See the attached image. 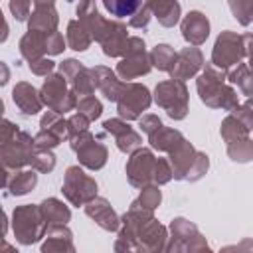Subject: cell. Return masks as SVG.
I'll return each instance as SVG.
<instances>
[{"mask_svg": "<svg viewBox=\"0 0 253 253\" xmlns=\"http://www.w3.org/2000/svg\"><path fill=\"white\" fill-rule=\"evenodd\" d=\"M148 20H150V8H148V6H140V8L130 16V26L140 28V26H146Z\"/></svg>", "mask_w": 253, "mask_h": 253, "instance_id": "obj_30", "label": "cell"}, {"mask_svg": "<svg viewBox=\"0 0 253 253\" xmlns=\"http://www.w3.org/2000/svg\"><path fill=\"white\" fill-rule=\"evenodd\" d=\"M105 128L109 132H115L117 134V144H119V148L123 152H130L140 142V136L132 128H128V125H123L121 121H107L105 123Z\"/></svg>", "mask_w": 253, "mask_h": 253, "instance_id": "obj_15", "label": "cell"}, {"mask_svg": "<svg viewBox=\"0 0 253 253\" xmlns=\"http://www.w3.org/2000/svg\"><path fill=\"white\" fill-rule=\"evenodd\" d=\"M172 231H174V237L176 239H188V235L192 233V231H196V227L194 225H190L186 219H174L172 221ZM192 239H196V241H204L202 239V235H194V237H190V243H180L176 249H198V245L196 243H192Z\"/></svg>", "mask_w": 253, "mask_h": 253, "instance_id": "obj_20", "label": "cell"}, {"mask_svg": "<svg viewBox=\"0 0 253 253\" xmlns=\"http://www.w3.org/2000/svg\"><path fill=\"white\" fill-rule=\"evenodd\" d=\"M202 63V55L196 47H190V49H184L182 53H178V57L174 59L172 67H170V73L172 77L176 79H186L190 75L196 73V69L200 67Z\"/></svg>", "mask_w": 253, "mask_h": 253, "instance_id": "obj_10", "label": "cell"}, {"mask_svg": "<svg viewBox=\"0 0 253 253\" xmlns=\"http://www.w3.org/2000/svg\"><path fill=\"white\" fill-rule=\"evenodd\" d=\"M6 38H8V26H6L4 18H2V12H0V42H4Z\"/></svg>", "mask_w": 253, "mask_h": 253, "instance_id": "obj_37", "label": "cell"}, {"mask_svg": "<svg viewBox=\"0 0 253 253\" xmlns=\"http://www.w3.org/2000/svg\"><path fill=\"white\" fill-rule=\"evenodd\" d=\"M16 132H18V130H16V126H14L12 123H8V121H0V146L6 144L10 138H14Z\"/></svg>", "mask_w": 253, "mask_h": 253, "instance_id": "obj_33", "label": "cell"}, {"mask_svg": "<svg viewBox=\"0 0 253 253\" xmlns=\"http://www.w3.org/2000/svg\"><path fill=\"white\" fill-rule=\"evenodd\" d=\"M2 113H4V103H2V99H0V117H2Z\"/></svg>", "mask_w": 253, "mask_h": 253, "instance_id": "obj_40", "label": "cell"}, {"mask_svg": "<svg viewBox=\"0 0 253 253\" xmlns=\"http://www.w3.org/2000/svg\"><path fill=\"white\" fill-rule=\"evenodd\" d=\"M174 59H176V53H174V49H172L170 45H166V43L156 45L154 51H152V61H154V65H156L158 69H162V71H170Z\"/></svg>", "mask_w": 253, "mask_h": 253, "instance_id": "obj_24", "label": "cell"}, {"mask_svg": "<svg viewBox=\"0 0 253 253\" xmlns=\"http://www.w3.org/2000/svg\"><path fill=\"white\" fill-rule=\"evenodd\" d=\"M45 225L47 223H45L40 208L24 206L14 211V233H16V239L24 245L36 243L43 235Z\"/></svg>", "mask_w": 253, "mask_h": 253, "instance_id": "obj_1", "label": "cell"}, {"mask_svg": "<svg viewBox=\"0 0 253 253\" xmlns=\"http://www.w3.org/2000/svg\"><path fill=\"white\" fill-rule=\"evenodd\" d=\"M140 126H142V130H144V132H148V134H150V132H154L158 126H162V123H160L156 117H144V119L140 121Z\"/></svg>", "mask_w": 253, "mask_h": 253, "instance_id": "obj_35", "label": "cell"}, {"mask_svg": "<svg viewBox=\"0 0 253 253\" xmlns=\"http://www.w3.org/2000/svg\"><path fill=\"white\" fill-rule=\"evenodd\" d=\"M152 168H154V158L148 150H138L132 154L128 166H126V174L132 186H144L150 178H152Z\"/></svg>", "mask_w": 253, "mask_h": 253, "instance_id": "obj_6", "label": "cell"}, {"mask_svg": "<svg viewBox=\"0 0 253 253\" xmlns=\"http://www.w3.org/2000/svg\"><path fill=\"white\" fill-rule=\"evenodd\" d=\"M12 97H14V103H16V105L22 109V113H26V115H34V113H38V111L42 109V101H40V97L36 95V89L30 87L28 83H20V85L14 89Z\"/></svg>", "mask_w": 253, "mask_h": 253, "instance_id": "obj_14", "label": "cell"}, {"mask_svg": "<svg viewBox=\"0 0 253 253\" xmlns=\"http://www.w3.org/2000/svg\"><path fill=\"white\" fill-rule=\"evenodd\" d=\"M30 67H32L34 73L45 75V73H49V71L53 69V61H49V59H34V61L30 63Z\"/></svg>", "mask_w": 253, "mask_h": 253, "instance_id": "obj_34", "label": "cell"}, {"mask_svg": "<svg viewBox=\"0 0 253 253\" xmlns=\"http://www.w3.org/2000/svg\"><path fill=\"white\" fill-rule=\"evenodd\" d=\"M119 101V115L125 119H136L142 109L148 107L150 97L144 85H126L125 91L117 97Z\"/></svg>", "mask_w": 253, "mask_h": 253, "instance_id": "obj_4", "label": "cell"}, {"mask_svg": "<svg viewBox=\"0 0 253 253\" xmlns=\"http://www.w3.org/2000/svg\"><path fill=\"white\" fill-rule=\"evenodd\" d=\"M79 111L87 119H97L101 115V103L95 97H85V99L79 101Z\"/></svg>", "mask_w": 253, "mask_h": 253, "instance_id": "obj_27", "label": "cell"}, {"mask_svg": "<svg viewBox=\"0 0 253 253\" xmlns=\"http://www.w3.org/2000/svg\"><path fill=\"white\" fill-rule=\"evenodd\" d=\"M30 4H32V0H10V10H12L14 18L26 20L28 12H30Z\"/></svg>", "mask_w": 253, "mask_h": 253, "instance_id": "obj_29", "label": "cell"}, {"mask_svg": "<svg viewBox=\"0 0 253 253\" xmlns=\"http://www.w3.org/2000/svg\"><path fill=\"white\" fill-rule=\"evenodd\" d=\"M85 211L89 217H93L103 229L107 231H115L119 227V217L117 213L113 211V208L109 206L107 200L99 198V200H89L87 206H85Z\"/></svg>", "mask_w": 253, "mask_h": 253, "instance_id": "obj_8", "label": "cell"}, {"mask_svg": "<svg viewBox=\"0 0 253 253\" xmlns=\"http://www.w3.org/2000/svg\"><path fill=\"white\" fill-rule=\"evenodd\" d=\"M63 49V38L57 32H49L47 40H45V51L49 53H59Z\"/></svg>", "mask_w": 253, "mask_h": 253, "instance_id": "obj_31", "label": "cell"}, {"mask_svg": "<svg viewBox=\"0 0 253 253\" xmlns=\"http://www.w3.org/2000/svg\"><path fill=\"white\" fill-rule=\"evenodd\" d=\"M6 81H8V67L0 61V85H6Z\"/></svg>", "mask_w": 253, "mask_h": 253, "instance_id": "obj_38", "label": "cell"}, {"mask_svg": "<svg viewBox=\"0 0 253 253\" xmlns=\"http://www.w3.org/2000/svg\"><path fill=\"white\" fill-rule=\"evenodd\" d=\"M67 42L71 45V49L75 51H83L87 49V45L91 43V38L87 34V28L79 22H71L69 24V32H67Z\"/></svg>", "mask_w": 253, "mask_h": 253, "instance_id": "obj_22", "label": "cell"}, {"mask_svg": "<svg viewBox=\"0 0 253 253\" xmlns=\"http://www.w3.org/2000/svg\"><path fill=\"white\" fill-rule=\"evenodd\" d=\"M42 93H43L45 103L51 105V107H53L55 111H59V113H65V111H69V109L75 105L73 101H63V97H69V95H71V93H65L63 77H57V75L49 77V79L45 81Z\"/></svg>", "mask_w": 253, "mask_h": 253, "instance_id": "obj_7", "label": "cell"}, {"mask_svg": "<svg viewBox=\"0 0 253 253\" xmlns=\"http://www.w3.org/2000/svg\"><path fill=\"white\" fill-rule=\"evenodd\" d=\"M36 174L34 172H20L12 182H10V192L14 196H24L36 186Z\"/></svg>", "mask_w": 253, "mask_h": 253, "instance_id": "obj_25", "label": "cell"}, {"mask_svg": "<svg viewBox=\"0 0 253 253\" xmlns=\"http://www.w3.org/2000/svg\"><path fill=\"white\" fill-rule=\"evenodd\" d=\"M34 4H36V8H49V6H53V0H34Z\"/></svg>", "mask_w": 253, "mask_h": 253, "instance_id": "obj_39", "label": "cell"}, {"mask_svg": "<svg viewBox=\"0 0 253 253\" xmlns=\"http://www.w3.org/2000/svg\"><path fill=\"white\" fill-rule=\"evenodd\" d=\"M32 164L40 170V172H49L53 166H55V160H53V154H49V152H45V150H42V152H38L36 156L32 154Z\"/></svg>", "mask_w": 253, "mask_h": 253, "instance_id": "obj_28", "label": "cell"}, {"mask_svg": "<svg viewBox=\"0 0 253 253\" xmlns=\"http://www.w3.org/2000/svg\"><path fill=\"white\" fill-rule=\"evenodd\" d=\"M103 4L115 18H130L142 6V0H103Z\"/></svg>", "mask_w": 253, "mask_h": 253, "instance_id": "obj_19", "label": "cell"}, {"mask_svg": "<svg viewBox=\"0 0 253 253\" xmlns=\"http://www.w3.org/2000/svg\"><path fill=\"white\" fill-rule=\"evenodd\" d=\"M73 251V241H71V231L65 229L63 225H51L47 229V237L42 245V251Z\"/></svg>", "mask_w": 253, "mask_h": 253, "instance_id": "obj_13", "label": "cell"}, {"mask_svg": "<svg viewBox=\"0 0 253 253\" xmlns=\"http://www.w3.org/2000/svg\"><path fill=\"white\" fill-rule=\"evenodd\" d=\"M237 38L229 32H225L223 36H219L215 49H213V63H217L219 67H227L233 61H237Z\"/></svg>", "mask_w": 253, "mask_h": 253, "instance_id": "obj_11", "label": "cell"}, {"mask_svg": "<svg viewBox=\"0 0 253 253\" xmlns=\"http://www.w3.org/2000/svg\"><path fill=\"white\" fill-rule=\"evenodd\" d=\"M91 75H93V83L105 93V97L117 101V97L121 95V83L117 81L115 73H111L105 67H97L91 71Z\"/></svg>", "mask_w": 253, "mask_h": 253, "instance_id": "obj_16", "label": "cell"}, {"mask_svg": "<svg viewBox=\"0 0 253 253\" xmlns=\"http://www.w3.org/2000/svg\"><path fill=\"white\" fill-rule=\"evenodd\" d=\"M20 47H22V53H24L30 61H34V59H38V57H40V53L45 49V42L40 38V34H38V32H30V34L22 40Z\"/></svg>", "mask_w": 253, "mask_h": 253, "instance_id": "obj_23", "label": "cell"}, {"mask_svg": "<svg viewBox=\"0 0 253 253\" xmlns=\"http://www.w3.org/2000/svg\"><path fill=\"white\" fill-rule=\"evenodd\" d=\"M75 150L79 152L81 162H83L85 166H89V168H101V166L105 164L107 150H105V146L95 144V142H93V136H91L87 142H83L81 146H77Z\"/></svg>", "mask_w": 253, "mask_h": 253, "instance_id": "obj_17", "label": "cell"}, {"mask_svg": "<svg viewBox=\"0 0 253 253\" xmlns=\"http://www.w3.org/2000/svg\"><path fill=\"white\" fill-rule=\"evenodd\" d=\"M152 172H154L152 178H154L156 182H160V184H162V182H168L170 176H172V172L168 170L166 160H158V162H154V170H152Z\"/></svg>", "mask_w": 253, "mask_h": 253, "instance_id": "obj_32", "label": "cell"}, {"mask_svg": "<svg viewBox=\"0 0 253 253\" xmlns=\"http://www.w3.org/2000/svg\"><path fill=\"white\" fill-rule=\"evenodd\" d=\"M208 32H210V24L202 12H190L186 16V20L182 24V34L190 43H194V45L202 43L208 38Z\"/></svg>", "mask_w": 253, "mask_h": 253, "instance_id": "obj_9", "label": "cell"}, {"mask_svg": "<svg viewBox=\"0 0 253 253\" xmlns=\"http://www.w3.org/2000/svg\"><path fill=\"white\" fill-rule=\"evenodd\" d=\"M158 204H160V190H156V188H144L142 194H140V198L132 206H138L142 210L144 208L146 210H154Z\"/></svg>", "mask_w": 253, "mask_h": 253, "instance_id": "obj_26", "label": "cell"}, {"mask_svg": "<svg viewBox=\"0 0 253 253\" xmlns=\"http://www.w3.org/2000/svg\"><path fill=\"white\" fill-rule=\"evenodd\" d=\"M32 146H34V142H32V138H30L28 134L16 132L14 138H10L6 144L0 146V148H2L0 158H2V162H4L6 166L18 168V166L26 164V162L32 158Z\"/></svg>", "mask_w": 253, "mask_h": 253, "instance_id": "obj_5", "label": "cell"}, {"mask_svg": "<svg viewBox=\"0 0 253 253\" xmlns=\"http://www.w3.org/2000/svg\"><path fill=\"white\" fill-rule=\"evenodd\" d=\"M172 103V111L168 113L172 119H182L186 115V87L180 81H166L156 87V103L164 109Z\"/></svg>", "mask_w": 253, "mask_h": 253, "instance_id": "obj_3", "label": "cell"}, {"mask_svg": "<svg viewBox=\"0 0 253 253\" xmlns=\"http://www.w3.org/2000/svg\"><path fill=\"white\" fill-rule=\"evenodd\" d=\"M174 140H180L182 142V134L178 130H168L164 126H158L154 132H150V142L154 148H160V150H170L174 144Z\"/></svg>", "mask_w": 253, "mask_h": 253, "instance_id": "obj_21", "label": "cell"}, {"mask_svg": "<svg viewBox=\"0 0 253 253\" xmlns=\"http://www.w3.org/2000/svg\"><path fill=\"white\" fill-rule=\"evenodd\" d=\"M146 6L162 26H174L180 18V4L176 0H148Z\"/></svg>", "mask_w": 253, "mask_h": 253, "instance_id": "obj_12", "label": "cell"}, {"mask_svg": "<svg viewBox=\"0 0 253 253\" xmlns=\"http://www.w3.org/2000/svg\"><path fill=\"white\" fill-rule=\"evenodd\" d=\"M40 211H42L45 223H51V225H65V223L69 221V217H71L69 210H67L61 202H57V200H53V198H51V200H45V202L40 206Z\"/></svg>", "mask_w": 253, "mask_h": 253, "instance_id": "obj_18", "label": "cell"}, {"mask_svg": "<svg viewBox=\"0 0 253 253\" xmlns=\"http://www.w3.org/2000/svg\"><path fill=\"white\" fill-rule=\"evenodd\" d=\"M63 192L67 196V200L75 206H81L89 200L95 198L97 194V184L85 176L77 166H71L65 174V184H63Z\"/></svg>", "mask_w": 253, "mask_h": 253, "instance_id": "obj_2", "label": "cell"}, {"mask_svg": "<svg viewBox=\"0 0 253 253\" xmlns=\"http://www.w3.org/2000/svg\"><path fill=\"white\" fill-rule=\"evenodd\" d=\"M4 233H6V215L4 211L0 210V249H12L10 245H6L2 239H4Z\"/></svg>", "mask_w": 253, "mask_h": 253, "instance_id": "obj_36", "label": "cell"}]
</instances>
